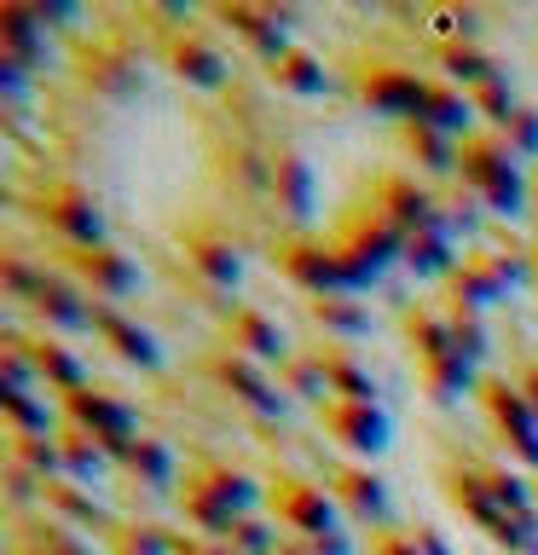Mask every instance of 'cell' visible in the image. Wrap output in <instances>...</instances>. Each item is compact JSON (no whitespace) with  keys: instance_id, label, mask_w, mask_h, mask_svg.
Masks as SVG:
<instances>
[{"instance_id":"52","label":"cell","mask_w":538,"mask_h":555,"mask_svg":"<svg viewBox=\"0 0 538 555\" xmlns=\"http://www.w3.org/2000/svg\"><path fill=\"white\" fill-rule=\"evenodd\" d=\"M272 555H312V550H307V538H290V532H284V544H278Z\"/></svg>"},{"instance_id":"45","label":"cell","mask_w":538,"mask_h":555,"mask_svg":"<svg viewBox=\"0 0 538 555\" xmlns=\"http://www.w3.org/2000/svg\"><path fill=\"white\" fill-rule=\"evenodd\" d=\"M498 133H503V145H510L521 163H538V104L521 99V104H515V116L503 121Z\"/></svg>"},{"instance_id":"43","label":"cell","mask_w":538,"mask_h":555,"mask_svg":"<svg viewBox=\"0 0 538 555\" xmlns=\"http://www.w3.org/2000/svg\"><path fill=\"white\" fill-rule=\"evenodd\" d=\"M226 544H232L238 555H272L278 544H284V527L267 515V509H255V515H243L232 532H226Z\"/></svg>"},{"instance_id":"11","label":"cell","mask_w":538,"mask_h":555,"mask_svg":"<svg viewBox=\"0 0 538 555\" xmlns=\"http://www.w3.org/2000/svg\"><path fill=\"white\" fill-rule=\"evenodd\" d=\"M197 371L215 382L220 393H232L238 405H249L255 416H284V388H278V376H267L255 359L215 347V353H203V359H197Z\"/></svg>"},{"instance_id":"21","label":"cell","mask_w":538,"mask_h":555,"mask_svg":"<svg viewBox=\"0 0 538 555\" xmlns=\"http://www.w3.org/2000/svg\"><path fill=\"white\" fill-rule=\"evenodd\" d=\"M423 81L428 76H423V69H411V64H371L354 87H359V99L371 104V111L411 121L417 111H423Z\"/></svg>"},{"instance_id":"40","label":"cell","mask_w":538,"mask_h":555,"mask_svg":"<svg viewBox=\"0 0 538 555\" xmlns=\"http://www.w3.org/2000/svg\"><path fill=\"white\" fill-rule=\"evenodd\" d=\"M59 446H64V480H81V486H93L104 468H111V451H104L93 434H81V428H59Z\"/></svg>"},{"instance_id":"6","label":"cell","mask_w":538,"mask_h":555,"mask_svg":"<svg viewBox=\"0 0 538 555\" xmlns=\"http://www.w3.org/2000/svg\"><path fill=\"white\" fill-rule=\"evenodd\" d=\"M359 185H364V197H371L382 215L399 225V232L440 225V185L423 180L417 168H371Z\"/></svg>"},{"instance_id":"26","label":"cell","mask_w":538,"mask_h":555,"mask_svg":"<svg viewBox=\"0 0 538 555\" xmlns=\"http://www.w3.org/2000/svg\"><path fill=\"white\" fill-rule=\"evenodd\" d=\"M312 364L324 371L330 399H376V376H371V364H364L354 347L324 341V347H312Z\"/></svg>"},{"instance_id":"51","label":"cell","mask_w":538,"mask_h":555,"mask_svg":"<svg viewBox=\"0 0 538 555\" xmlns=\"http://www.w3.org/2000/svg\"><path fill=\"white\" fill-rule=\"evenodd\" d=\"M417 544H423V555H451V544L440 538V527H434V520H417Z\"/></svg>"},{"instance_id":"1","label":"cell","mask_w":538,"mask_h":555,"mask_svg":"<svg viewBox=\"0 0 538 555\" xmlns=\"http://www.w3.org/2000/svg\"><path fill=\"white\" fill-rule=\"evenodd\" d=\"M174 498H180V515H185V527L197 532V538H226L243 515L260 509V503H255L260 486L243 475L238 463H226V457L185 463V475H180V486H174Z\"/></svg>"},{"instance_id":"15","label":"cell","mask_w":538,"mask_h":555,"mask_svg":"<svg viewBox=\"0 0 538 555\" xmlns=\"http://www.w3.org/2000/svg\"><path fill=\"white\" fill-rule=\"evenodd\" d=\"M163 64H168L185 87H197V93H220V87L232 81L220 41H215V35H203V29H191V24L163 35Z\"/></svg>"},{"instance_id":"47","label":"cell","mask_w":538,"mask_h":555,"mask_svg":"<svg viewBox=\"0 0 538 555\" xmlns=\"http://www.w3.org/2000/svg\"><path fill=\"white\" fill-rule=\"evenodd\" d=\"M364 555H423V544H417V527H376L371 544H364Z\"/></svg>"},{"instance_id":"41","label":"cell","mask_w":538,"mask_h":555,"mask_svg":"<svg viewBox=\"0 0 538 555\" xmlns=\"http://www.w3.org/2000/svg\"><path fill=\"white\" fill-rule=\"evenodd\" d=\"M469 104H475V116H481V128H503V121L515 116V87H510V69H498L492 81H481L475 93H469Z\"/></svg>"},{"instance_id":"44","label":"cell","mask_w":538,"mask_h":555,"mask_svg":"<svg viewBox=\"0 0 538 555\" xmlns=\"http://www.w3.org/2000/svg\"><path fill=\"white\" fill-rule=\"evenodd\" d=\"M446 312V324H451V341H458V353L475 364H486V353H492V341H486V324H481V312H469V307H440Z\"/></svg>"},{"instance_id":"17","label":"cell","mask_w":538,"mask_h":555,"mask_svg":"<svg viewBox=\"0 0 538 555\" xmlns=\"http://www.w3.org/2000/svg\"><path fill=\"white\" fill-rule=\"evenodd\" d=\"M330 498H336V509L342 515H354L364 520V527H394V498H388V480L376 475L371 463H336L330 468Z\"/></svg>"},{"instance_id":"28","label":"cell","mask_w":538,"mask_h":555,"mask_svg":"<svg viewBox=\"0 0 538 555\" xmlns=\"http://www.w3.org/2000/svg\"><path fill=\"white\" fill-rule=\"evenodd\" d=\"M399 336H406V347H411L417 364H434V359H451V353H458L446 312H440V307H423V301L399 312Z\"/></svg>"},{"instance_id":"20","label":"cell","mask_w":538,"mask_h":555,"mask_svg":"<svg viewBox=\"0 0 538 555\" xmlns=\"http://www.w3.org/2000/svg\"><path fill=\"white\" fill-rule=\"evenodd\" d=\"M440 492H446V503L469 520V527H481L486 538H492V527L503 520V503L492 498V486H486L481 463L446 457V463H440Z\"/></svg>"},{"instance_id":"18","label":"cell","mask_w":538,"mask_h":555,"mask_svg":"<svg viewBox=\"0 0 538 555\" xmlns=\"http://www.w3.org/2000/svg\"><path fill=\"white\" fill-rule=\"evenodd\" d=\"M220 347L226 353H243V359H255V364H284V330H278L260 307H243L232 301L220 312Z\"/></svg>"},{"instance_id":"31","label":"cell","mask_w":538,"mask_h":555,"mask_svg":"<svg viewBox=\"0 0 538 555\" xmlns=\"http://www.w3.org/2000/svg\"><path fill=\"white\" fill-rule=\"evenodd\" d=\"M417 116L434 121V128L451 133V139H463V133L481 128V116H475V104H469V93H463V87H451L446 76H428V81H423V111H417Z\"/></svg>"},{"instance_id":"29","label":"cell","mask_w":538,"mask_h":555,"mask_svg":"<svg viewBox=\"0 0 538 555\" xmlns=\"http://www.w3.org/2000/svg\"><path fill=\"white\" fill-rule=\"evenodd\" d=\"M121 468H128V480H133V486H145V492H168V486H180V463H174V446L163 440V434H151V428L128 446Z\"/></svg>"},{"instance_id":"27","label":"cell","mask_w":538,"mask_h":555,"mask_svg":"<svg viewBox=\"0 0 538 555\" xmlns=\"http://www.w3.org/2000/svg\"><path fill=\"white\" fill-rule=\"evenodd\" d=\"M41 509H59L64 527L104 532V538H111V527H116V520L104 515V503L93 498V486H81V480H47L41 486Z\"/></svg>"},{"instance_id":"32","label":"cell","mask_w":538,"mask_h":555,"mask_svg":"<svg viewBox=\"0 0 538 555\" xmlns=\"http://www.w3.org/2000/svg\"><path fill=\"white\" fill-rule=\"evenodd\" d=\"M267 81L278 93H295V99H324L330 93V69L312 47H290L278 64H267Z\"/></svg>"},{"instance_id":"22","label":"cell","mask_w":538,"mask_h":555,"mask_svg":"<svg viewBox=\"0 0 538 555\" xmlns=\"http://www.w3.org/2000/svg\"><path fill=\"white\" fill-rule=\"evenodd\" d=\"M93 336L111 347L121 364H133V371H156V364H163V347H156V336H151L139 319H128L116 301H93Z\"/></svg>"},{"instance_id":"24","label":"cell","mask_w":538,"mask_h":555,"mask_svg":"<svg viewBox=\"0 0 538 555\" xmlns=\"http://www.w3.org/2000/svg\"><path fill=\"white\" fill-rule=\"evenodd\" d=\"M24 341V353H29V364H35V382H41L47 393H81V388H93V376H87V364H81V353H69V347L52 336V330H35V336H17Z\"/></svg>"},{"instance_id":"50","label":"cell","mask_w":538,"mask_h":555,"mask_svg":"<svg viewBox=\"0 0 538 555\" xmlns=\"http://www.w3.org/2000/svg\"><path fill=\"white\" fill-rule=\"evenodd\" d=\"M307 550L312 555H354V538L336 527V532H324V538H307Z\"/></svg>"},{"instance_id":"35","label":"cell","mask_w":538,"mask_h":555,"mask_svg":"<svg viewBox=\"0 0 538 555\" xmlns=\"http://www.w3.org/2000/svg\"><path fill=\"white\" fill-rule=\"evenodd\" d=\"M12 555H93V544H87L81 532H69L64 520H24L17 527V544H12Z\"/></svg>"},{"instance_id":"25","label":"cell","mask_w":538,"mask_h":555,"mask_svg":"<svg viewBox=\"0 0 538 555\" xmlns=\"http://www.w3.org/2000/svg\"><path fill=\"white\" fill-rule=\"evenodd\" d=\"M399 151L411 156V168L423 173V180H458V151H463V139H451L440 133L434 121L423 116H411V121H399Z\"/></svg>"},{"instance_id":"39","label":"cell","mask_w":538,"mask_h":555,"mask_svg":"<svg viewBox=\"0 0 538 555\" xmlns=\"http://www.w3.org/2000/svg\"><path fill=\"white\" fill-rule=\"evenodd\" d=\"M64 411L47 399V388L35 393H7V434H59Z\"/></svg>"},{"instance_id":"37","label":"cell","mask_w":538,"mask_h":555,"mask_svg":"<svg viewBox=\"0 0 538 555\" xmlns=\"http://www.w3.org/2000/svg\"><path fill=\"white\" fill-rule=\"evenodd\" d=\"M486 215H492V208H486L475 191L469 185H440V232L446 237H486Z\"/></svg>"},{"instance_id":"9","label":"cell","mask_w":538,"mask_h":555,"mask_svg":"<svg viewBox=\"0 0 538 555\" xmlns=\"http://www.w3.org/2000/svg\"><path fill=\"white\" fill-rule=\"evenodd\" d=\"M272 260H278V272H284L295 289H307V301H319V295H354L336 249H330L319 232H290L272 249Z\"/></svg>"},{"instance_id":"16","label":"cell","mask_w":538,"mask_h":555,"mask_svg":"<svg viewBox=\"0 0 538 555\" xmlns=\"http://www.w3.org/2000/svg\"><path fill=\"white\" fill-rule=\"evenodd\" d=\"M174 237H180L191 272H197L208 289H238L243 284V255H238L232 232H220V225H208V220H180Z\"/></svg>"},{"instance_id":"4","label":"cell","mask_w":538,"mask_h":555,"mask_svg":"<svg viewBox=\"0 0 538 555\" xmlns=\"http://www.w3.org/2000/svg\"><path fill=\"white\" fill-rule=\"evenodd\" d=\"M475 405H481V416H486V428L498 434V446L510 451L515 463H527V475H538V411L527 405V393L515 388V376H510V371L481 376Z\"/></svg>"},{"instance_id":"12","label":"cell","mask_w":538,"mask_h":555,"mask_svg":"<svg viewBox=\"0 0 538 555\" xmlns=\"http://www.w3.org/2000/svg\"><path fill=\"white\" fill-rule=\"evenodd\" d=\"M267 197L278 203V215H284L295 232H307L319 191H312V163L302 156L295 139H272L267 145Z\"/></svg>"},{"instance_id":"2","label":"cell","mask_w":538,"mask_h":555,"mask_svg":"<svg viewBox=\"0 0 538 555\" xmlns=\"http://www.w3.org/2000/svg\"><path fill=\"white\" fill-rule=\"evenodd\" d=\"M324 243L336 249V260H342V272H347V284H354V295L359 289H371L382 272L394 267V260H406V232L382 215V208L364 197L347 203V208H336V220L324 225Z\"/></svg>"},{"instance_id":"49","label":"cell","mask_w":538,"mask_h":555,"mask_svg":"<svg viewBox=\"0 0 538 555\" xmlns=\"http://www.w3.org/2000/svg\"><path fill=\"white\" fill-rule=\"evenodd\" d=\"M510 376H515V388L527 393V405L538 411V359H515V371H510Z\"/></svg>"},{"instance_id":"36","label":"cell","mask_w":538,"mask_h":555,"mask_svg":"<svg viewBox=\"0 0 538 555\" xmlns=\"http://www.w3.org/2000/svg\"><path fill=\"white\" fill-rule=\"evenodd\" d=\"M307 312H312V324H324L330 336H342V341L371 336V307H364L359 295H319V301H307Z\"/></svg>"},{"instance_id":"19","label":"cell","mask_w":538,"mask_h":555,"mask_svg":"<svg viewBox=\"0 0 538 555\" xmlns=\"http://www.w3.org/2000/svg\"><path fill=\"white\" fill-rule=\"evenodd\" d=\"M29 312L52 330V336H59V330H93V295H87L64 267L41 272V289L29 295Z\"/></svg>"},{"instance_id":"30","label":"cell","mask_w":538,"mask_h":555,"mask_svg":"<svg viewBox=\"0 0 538 555\" xmlns=\"http://www.w3.org/2000/svg\"><path fill=\"white\" fill-rule=\"evenodd\" d=\"M428 47H434V69H440L451 87H463V93H475L481 81H492L503 69L481 41H428Z\"/></svg>"},{"instance_id":"34","label":"cell","mask_w":538,"mask_h":555,"mask_svg":"<svg viewBox=\"0 0 538 555\" xmlns=\"http://www.w3.org/2000/svg\"><path fill=\"white\" fill-rule=\"evenodd\" d=\"M458 237H446L440 225H423V232H406V267L417 278H451V267H458Z\"/></svg>"},{"instance_id":"48","label":"cell","mask_w":538,"mask_h":555,"mask_svg":"<svg viewBox=\"0 0 538 555\" xmlns=\"http://www.w3.org/2000/svg\"><path fill=\"white\" fill-rule=\"evenodd\" d=\"M174 555H238L226 538H197V532H180L174 538Z\"/></svg>"},{"instance_id":"53","label":"cell","mask_w":538,"mask_h":555,"mask_svg":"<svg viewBox=\"0 0 538 555\" xmlns=\"http://www.w3.org/2000/svg\"><path fill=\"white\" fill-rule=\"evenodd\" d=\"M527 249H533V278H538V232L527 237Z\"/></svg>"},{"instance_id":"38","label":"cell","mask_w":538,"mask_h":555,"mask_svg":"<svg viewBox=\"0 0 538 555\" xmlns=\"http://www.w3.org/2000/svg\"><path fill=\"white\" fill-rule=\"evenodd\" d=\"M174 538L180 532L156 527V520H116L104 538V555H174Z\"/></svg>"},{"instance_id":"14","label":"cell","mask_w":538,"mask_h":555,"mask_svg":"<svg viewBox=\"0 0 538 555\" xmlns=\"http://www.w3.org/2000/svg\"><path fill=\"white\" fill-rule=\"evenodd\" d=\"M64 272L76 278L93 301H128V295L145 284L139 260L128 249H116V243H104V249H64Z\"/></svg>"},{"instance_id":"10","label":"cell","mask_w":538,"mask_h":555,"mask_svg":"<svg viewBox=\"0 0 538 555\" xmlns=\"http://www.w3.org/2000/svg\"><path fill=\"white\" fill-rule=\"evenodd\" d=\"M319 428L347 451V457H359V463L382 457L388 440H394V423H388V411H382L376 399H324V405H319Z\"/></svg>"},{"instance_id":"46","label":"cell","mask_w":538,"mask_h":555,"mask_svg":"<svg viewBox=\"0 0 538 555\" xmlns=\"http://www.w3.org/2000/svg\"><path fill=\"white\" fill-rule=\"evenodd\" d=\"M41 272L47 267H35V260H24V255H0V289L12 295V301H29L35 289H41Z\"/></svg>"},{"instance_id":"13","label":"cell","mask_w":538,"mask_h":555,"mask_svg":"<svg viewBox=\"0 0 538 555\" xmlns=\"http://www.w3.org/2000/svg\"><path fill=\"white\" fill-rule=\"evenodd\" d=\"M208 17L226 24L243 47L255 52V59H267V64H278L295 47L290 41V12L284 7H267V0H220V7H208Z\"/></svg>"},{"instance_id":"23","label":"cell","mask_w":538,"mask_h":555,"mask_svg":"<svg viewBox=\"0 0 538 555\" xmlns=\"http://www.w3.org/2000/svg\"><path fill=\"white\" fill-rule=\"evenodd\" d=\"M52 52V35H47V17L35 12V0H0V59H12L17 69H35L47 64Z\"/></svg>"},{"instance_id":"42","label":"cell","mask_w":538,"mask_h":555,"mask_svg":"<svg viewBox=\"0 0 538 555\" xmlns=\"http://www.w3.org/2000/svg\"><path fill=\"white\" fill-rule=\"evenodd\" d=\"M278 388L284 393H295V399H312V411L330 399V388H324V371L312 364V353H290L284 364H278Z\"/></svg>"},{"instance_id":"3","label":"cell","mask_w":538,"mask_h":555,"mask_svg":"<svg viewBox=\"0 0 538 555\" xmlns=\"http://www.w3.org/2000/svg\"><path fill=\"white\" fill-rule=\"evenodd\" d=\"M458 185H469L475 197L492 208L498 220H527L533 208V180L521 168V156L503 145L498 128H475L463 133V151H458Z\"/></svg>"},{"instance_id":"8","label":"cell","mask_w":538,"mask_h":555,"mask_svg":"<svg viewBox=\"0 0 538 555\" xmlns=\"http://www.w3.org/2000/svg\"><path fill=\"white\" fill-rule=\"evenodd\" d=\"M267 515H272L290 538H324V532L342 527L330 486L307 480V475H272V486H267Z\"/></svg>"},{"instance_id":"7","label":"cell","mask_w":538,"mask_h":555,"mask_svg":"<svg viewBox=\"0 0 538 555\" xmlns=\"http://www.w3.org/2000/svg\"><path fill=\"white\" fill-rule=\"evenodd\" d=\"M41 220L64 249H104V243H111V232H104V208L81 180H52L41 191Z\"/></svg>"},{"instance_id":"33","label":"cell","mask_w":538,"mask_h":555,"mask_svg":"<svg viewBox=\"0 0 538 555\" xmlns=\"http://www.w3.org/2000/svg\"><path fill=\"white\" fill-rule=\"evenodd\" d=\"M7 463L35 480H64V446L59 434H7Z\"/></svg>"},{"instance_id":"5","label":"cell","mask_w":538,"mask_h":555,"mask_svg":"<svg viewBox=\"0 0 538 555\" xmlns=\"http://www.w3.org/2000/svg\"><path fill=\"white\" fill-rule=\"evenodd\" d=\"M59 411H64L69 428L93 434V440L111 451V463L128 457V446L145 434V428H139V411L128 405V399H116L111 388H99V382H93V388H81V393H64Z\"/></svg>"}]
</instances>
